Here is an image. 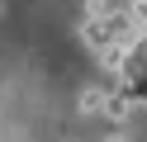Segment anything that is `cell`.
<instances>
[{
	"label": "cell",
	"instance_id": "obj_2",
	"mask_svg": "<svg viewBox=\"0 0 147 142\" xmlns=\"http://www.w3.org/2000/svg\"><path fill=\"white\" fill-rule=\"evenodd\" d=\"M81 109L86 114H105V90H81Z\"/></svg>",
	"mask_w": 147,
	"mask_h": 142
},
{
	"label": "cell",
	"instance_id": "obj_1",
	"mask_svg": "<svg viewBox=\"0 0 147 142\" xmlns=\"http://www.w3.org/2000/svg\"><path fill=\"white\" fill-rule=\"evenodd\" d=\"M133 109H138V104L128 100V90H105V118L128 123V118H133Z\"/></svg>",
	"mask_w": 147,
	"mask_h": 142
},
{
	"label": "cell",
	"instance_id": "obj_3",
	"mask_svg": "<svg viewBox=\"0 0 147 142\" xmlns=\"http://www.w3.org/2000/svg\"><path fill=\"white\" fill-rule=\"evenodd\" d=\"M105 14H109L105 0H86V19H105Z\"/></svg>",
	"mask_w": 147,
	"mask_h": 142
},
{
	"label": "cell",
	"instance_id": "obj_4",
	"mask_svg": "<svg viewBox=\"0 0 147 142\" xmlns=\"http://www.w3.org/2000/svg\"><path fill=\"white\" fill-rule=\"evenodd\" d=\"M105 142H128V137H123V133H109V137H105Z\"/></svg>",
	"mask_w": 147,
	"mask_h": 142
}]
</instances>
